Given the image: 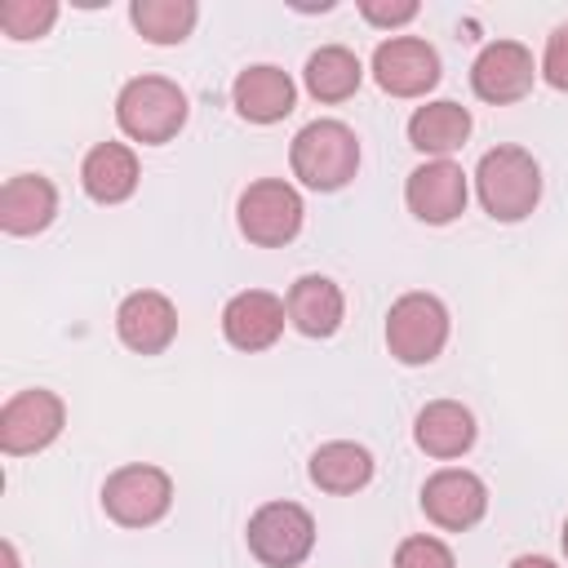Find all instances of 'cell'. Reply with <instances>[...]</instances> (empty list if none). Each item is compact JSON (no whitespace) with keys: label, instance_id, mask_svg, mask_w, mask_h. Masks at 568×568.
I'll return each instance as SVG.
<instances>
[{"label":"cell","instance_id":"6da1fadb","mask_svg":"<svg viewBox=\"0 0 568 568\" xmlns=\"http://www.w3.org/2000/svg\"><path fill=\"white\" fill-rule=\"evenodd\" d=\"M470 182H475L479 209L493 222H506V226L532 217V209L541 204V164H537L532 151H524L515 142H501V146L484 151Z\"/></svg>","mask_w":568,"mask_h":568},{"label":"cell","instance_id":"7a4b0ae2","mask_svg":"<svg viewBox=\"0 0 568 568\" xmlns=\"http://www.w3.org/2000/svg\"><path fill=\"white\" fill-rule=\"evenodd\" d=\"M186 115H191L186 89L169 75H133L115 93V124L129 142H142V146L173 142L182 133Z\"/></svg>","mask_w":568,"mask_h":568},{"label":"cell","instance_id":"3957f363","mask_svg":"<svg viewBox=\"0 0 568 568\" xmlns=\"http://www.w3.org/2000/svg\"><path fill=\"white\" fill-rule=\"evenodd\" d=\"M288 169L306 191H342L359 173V138L346 120H311L288 146Z\"/></svg>","mask_w":568,"mask_h":568},{"label":"cell","instance_id":"277c9868","mask_svg":"<svg viewBox=\"0 0 568 568\" xmlns=\"http://www.w3.org/2000/svg\"><path fill=\"white\" fill-rule=\"evenodd\" d=\"M302 222H306L302 191L293 182H284V178H257L235 200V226L257 248L293 244L302 235Z\"/></svg>","mask_w":568,"mask_h":568},{"label":"cell","instance_id":"5b68a950","mask_svg":"<svg viewBox=\"0 0 568 568\" xmlns=\"http://www.w3.org/2000/svg\"><path fill=\"white\" fill-rule=\"evenodd\" d=\"M448 333H453V320L435 293H422V288L399 293L386 311V351L408 368L435 364L448 346Z\"/></svg>","mask_w":568,"mask_h":568},{"label":"cell","instance_id":"8992f818","mask_svg":"<svg viewBox=\"0 0 568 568\" xmlns=\"http://www.w3.org/2000/svg\"><path fill=\"white\" fill-rule=\"evenodd\" d=\"M244 541L262 568H302L315 550V515L302 501H262L248 515Z\"/></svg>","mask_w":568,"mask_h":568},{"label":"cell","instance_id":"52a82bcc","mask_svg":"<svg viewBox=\"0 0 568 568\" xmlns=\"http://www.w3.org/2000/svg\"><path fill=\"white\" fill-rule=\"evenodd\" d=\"M173 506V475L151 462L115 466L102 479V510L120 528H151Z\"/></svg>","mask_w":568,"mask_h":568},{"label":"cell","instance_id":"ba28073f","mask_svg":"<svg viewBox=\"0 0 568 568\" xmlns=\"http://www.w3.org/2000/svg\"><path fill=\"white\" fill-rule=\"evenodd\" d=\"M67 426V404L49 386L13 390L0 404V453L4 457H31L44 453Z\"/></svg>","mask_w":568,"mask_h":568},{"label":"cell","instance_id":"9c48e42d","mask_svg":"<svg viewBox=\"0 0 568 568\" xmlns=\"http://www.w3.org/2000/svg\"><path fill=\"white\" fill-rule=\"evenodd\" d=\"M439 53L422 36H386L373 49V80L390 98H426L439 84Z\"/></svg>","mask_w":568,"mask_h":568},{"label":"cell","instance_id":"30bf717a","mask_svg":"<svg viewBox=\"0 0 568 568\" xmlns=\"http://www.w3.org/2000/svg\"><path fill=\"white\" fill-rule=\"evenodd\" d=\"M537 75L541 71L532 62V49L519 40H488L470 62V89L488 106H510V102L528 98Z\"/></svg>","mask_w":568,"mask_h":568},{"label":"cell","instance_id":"8fae6325","mask_svg":"<svg viewBox=\"0 0 568 568\" xmlns=\"http://www.w3.org/2000/svg\"><path fill=\"white\" fill-rule=\"evenodd\" d=\"M422 515L444 532H466L488 515V484L466 466H439L422 484Z\"/></svg>","mask_w":568,"mask_h":568},{"label":"cell","instance_id":"7c38bea8","mask_svg":"<svg viewBox=\"0 0 568 568\" xmlns=\"http://www.w3.org/2000/svg\"><path fill=\"white\" fill-rule=\"evenodd\" d=\"M470 178L457 160H422L404 182V204L426 226H448L466 213Z\"/></svg>","mask_w":568,"mask_h":568},{"label":"cell","instance_id":"4fadbf2b","mask_svg":"<svg viewBox=\"0 0 568 568\" xmlns=\"http://www.w3.org/2000/svg\"><path fill=\"white\" fill-rule=\"evenodd\" d=\"M284 324H288L284 297L271 288H240L222 306V337L244 355L271 351L284 337Z\"/></svg>","mask_w":568,"mask_h":568},{"label":"cell","instance_id":"5bb4252c","mask_svg":"<svg viewBox=\"0 0 568 568\" xmlns=\"http://www.w3.org/2000/svg\"><path fill=\"white\" fill-rule=\"evenodd\" d=\"M115 337L133 355H164L178 337V306L160 288H133L115 306Z\"/></svg>","mask_w":568,"mask_h":568},{"label":"cell","instance_id":"9a60e30c","mask_svg":"<svg viewBox=\"0 0 568 568\" xmlns=\"http://www.w3.org/2000/svg\"><path fill=\"white\" fill-rule=\"evenodd\" d=\"M231 106L248 124H280L297 106V84L275 62H253L231 80Z\"/></svg>","mask_w":568,"mask_h":568},{"label":"cell","instance_id":"2e32d148","mask_svg":"<svg viewBox=\"0 0 568 568\" xmlns=\"http://www.w3.org/2000/svg\"><path fill=\"white\" fill-rule=\"evenodd\" d=\"M284 311H288V324H293L302 337L324 342V337H333V333L342 328V320H346V293H342L337 280L311 271V275H297V280L288 284Z\"/></svg>","mask_w":568,"mask_h":568},{"label":"cell","instance_id":"e0dca14e","mask_svg":"<svg viewBox=\"0 0 568 568\" xmlns=\"http://www.w3.org/2000/svg\"><path fill=\"white\" fill-rule=\"evenodd\" d=\"M475 413L462 399H430L413 417V444L435 462H457L475 448Z\"/></svg>","mask_w":568,"mask_h":568},{"label":"cell","instance_id":"ac0fdd59","mask_svg":"<svg viewBox=\"0 0 568 568\" xmlns=\"http://www.w3.org/2000/svg\"><path fill=\"white\" fill-rule=\"evenodd\" d=\"M58 217V186L44 173H13L0 186V231L4 235H40Z\"/></svg>","mask_w":568,"mask_h":568},{"label":"cell","instance_id":"d6986e66","mask_svg":"<svg viewBox=\"0 0 568 568\" xmlns=\"http://www.w3.org/2000/svg\"><path fill=\"white\" fill-rule=\"evenodd\" d=\"M142 182L138 151L129 142H98L80 160V186L93 204H124Z\"/></svg>","mask_w":568,"mask_h":568},{"label":"cell","instance_id":"ffe728a7","mask_svg":"<svg viewBox=\"0 0 568 568\" xmlns=\"http://www.w3.org/2000/svg\"><path fill=\"white\" fill-rule=\"evenodd\" d=\"M470 129H475V120L462 102L435 98V102H422L408 115V146L422 151L426 160H453V151L466 146Z\"/></svg>","mask_w":568,"mask_h":568},{"label":"cell","instance_id":"44dd1931","mask_svg":"<svg viewBox=\"0 0 568 568\" xmlns=\"http://www.w3.org/2000/svg\"><path fill=\"white\" fill-rule=\"evenodd\" d=\"M373 470H377L373 453H368L364 444H355V439H328V444H320V448L311 453V462H306L311 484H315L320 493H333V497H351V493L368 488Z\"/></svg>","mask_w":568,"mask_h":568},{"label":"cell","instance_id":"7402d4cb","mask_svg":"<svg viewBox=\"0 0 568 568\" xmlns=\"http://www.w3.org/2000/svg\"><path fill=\"white\" fill-rule=\"evenodd\" d=\"M302 84L315 102H346L364 84V62L346 44H320L302 67Z\"/></svg>","mask_w":568,"mask_h":568},{"label":"cell","instance_id":"603a6c76","mask_svg":"<svg viewBox=\"0 0 568 568\" xmlns=\"http://www.w3.org/2000/svg\"><path fill=\"white\" fill-rule=\"evenodd\" d=\"M129 22L146 44H182L200 22V4L195 0H133Z\"/></svg>","mask_w":568,"mask_h":568},{"label":"cell","instance_id":"cb8c5ba5","mask_svg":"<svg viewBox=\"0 0 568 568\" xmlns=\"http://www.w3.org/2000/svg\"><path fill=\"white\" fill-rule=\"evenodd\" d=\"M58 22V0H4L0 4V31L9 40H40Z\"/></svg>","mask_w":568,"mask_h":568},{"label":"cell","instance_id":"d4e9b609","mask_svg":"<svg viewBox=\"0 0 568 568\" xmlns=\"http://www.w3.org/2000/svg\"><path fill=\"white\" fill-rule=\"evenodd\" d=\"M395 568H457V555L448 550L444 537L413 532L395 546Z\"/></svg>","mask_w":568,"mask_h":568},{"label":"cell","instance_id":"484cf974","mask_svg":"<svg viewBox=\"0 0 568 568\" xmlns=\"http://www.w3.org/2000/svg\"><path fill=\"white\" fill-rule=\"evenodd\" d=\"M537 71H541V80H546L555 93H568V22H559V27L546 36V49H541Z\"/></svg>","mask_w":568,"mask_h":568},{"label":"cell","instance_id":"4316f807","mask_svg":"<svg viewBox=\"0 0 568 568\" xmlns=\"http://www.w3.org/2000/svg\"><path fill=\"white\" fill-rule=\"evenodd\" d=\"M417 13H422L417 0H359V18H364L368 27H382V31H399V27H408Z\"/></svg>","mask_w":568,"mask_h":568},{"label":"cell","instance_id":"83f0119b","mask_svg":"<svg viewBox=\"0 0 568 568\" xmlns=\"http://www.w3.org/2000/svg\"><path fill=\"white\" fill-rule=\"evenodd\" d=\"M510 568H559L555 559H546V555H515L510 559Z\"/></svg>","mask_w":568,"mask_h":568},{"label":"cell","instance_id":"f1b7e54d","mask_svg":"<svg viewBox=\"0 0 568 568\" xmlns=\"http://www.w3.org/2000/svg\"><path fill=\"white\" fill-rule=\"evenodd\" d=\"M0 550H4V568H18V546H13V541H4Z\"/></svg>","mask_w":568,"mask_h":568},{"label":"cell","instance_id":"f546056e","mask_svg":"<svg viewBox=\"0 0 568 568\" xmlns=\"http://www.w3.org/2000/svg\"><path fill=\"white\" fill-rule=\"evenodd\" d=\"M559 546H564V559H568V519H564V532H559Z\"/></svg>","mask_w":568,"mask_h":568}]
</instances>
